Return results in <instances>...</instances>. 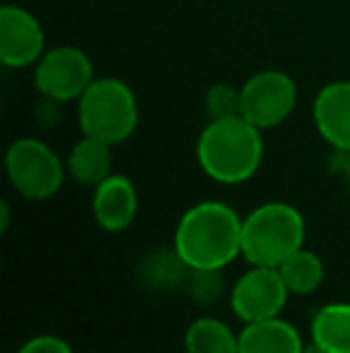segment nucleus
I'll use <instances>...</instances> for the list:
<instances>
[{"label": "nucleus", "instance_id": "423d86ee", "mask_svg": "<svg viewBox=\"0 0 350 353\" xmlns=\"http://www.w3.org/2000/svg\"><path fill=\"white\" fill-rule=\"evenodd\" d=\"M298 103V87L290 74L281 70L257 72L240 87V116L259 130L288 121Z\"/></svg>", "mask_w": 350, "mask_h": 353}, {"label": "nucleus", "instance_id": "ddd939ff", "mask_svg": "<svg viewBox=\"0 0 350 353\" xmlns=\"http://www.w3.org/2000/svg\"><path fill=\"white\" fill-rule=\"evenodd\" d=\"M111 144L94 140V137H82L67 154V176L80 185L96 188L113 173V154Z\"/></svg>", "mask_w": 350, "mask_h": 353}, {"label": "nucleus", "instance_id": "412c9836", "mask_svg": "<svg viewBox=\"0 0 350 353\" xmlns=\"http://www.w3.org/2000/svg\"><path fill=\"white\" fill-rule=\"evenodd\" d=\"M10 228V205L0 202V233H8Z\"/></svg>", "mask_w": 350, "mask_h": 353}, {"label": "nucleus", "instance_id": "0eeeda50", "mask_svg": "<svg viewBox=\"0 0 350 353\" xmlns=\"http://www.w3.org/2000/svg\"><path fill=\"white\" fill-rule=\"evenodd\" d=\"M288 296L290 291L281 279L278 267L250 265V270L230 288V310L243 325L271 320L283 312Z\"/></svg>", "mask_w": 350, "mask_h": 353}, {"label": "nucleus", "instance_id": "f03ea898", "mask_svg": "<svg viewBox=\"0 0 350 353\" xmlns=\"http://www.w3.org/2000/svg\"><path fill=\"white\" fill-rule=\"evenodd\" d=\"M264 157L262 130L243 116L209 121L197 140V161L216 183L238 185L259 171Z\"/></svg>", "mask_w": 350, "mask_h": 353}, {"label": "nucleus", "instance_id": "6e6552de", "mask_svg": "<svg viewBox=\"0 0 350 353\" xmlns=\"http://www.w3.org/2000/svg\"><path fill=\"white\" fill-rule=\"evenodd\" d=\"M34 82L51 101H75L94 82L91 61L77 46H58L36 63Z\"/></svg>", "mask_w": 350, "mask_h": 353}, {"label": "nucleus", "instance_id": "dca6fc26", "mask_svg": "<svg viewBox=\"0 0 350 353\" xmlns=\"http://www.w3.org/2000/svg\"><path fill=\"white\" fill-rule=\"evenodd\" d=\"M185 353H240V336L219 317H197L182 336Z\"/></svg>", "mask_w": 350, "mask_h": 353}, {"label": "nucleus", "instance_id": "a211bd4d", "mask_svg": "<svg viewBox=\"0 0 350 353\" xmlns=\"http://www.w3.org/2000/svg\"><path fill=\"white\" fill-rule=\"evenodd\" d=\"M185 291L197 305H216L226 293L223 270H192Z\"/></svg>", "mask_w": 350, "mask_h": 353}, {"label": "nucleus", "instance_id": "4468645a", "mask_svg": "<svg viewBox=\"0 0 350 353\" xmlns=\"http://www.w3.org/2000/svg\"><path fill=\"white\" fill-rule=\"evenodd\" d=\"M190 272H192V267L182 260L175 248L151 250L149 255L142 257L140 267H137L140 281L144 283L149 291H159V293L185 288Z\"/></svg>", "mask_w": 350, "mask_h": 353}, {"label": "nucleus", "instance_id": "f3484780", "mask_svg": "<svg viewBox=\"0 0 350 353\" xmlns=\"http://www.w3.org/2000/svg\"><path fill=\"white\" fill-rule=\"evenodd\" d=\"M278 272L293 296H309V293H314L322 286L324 276H327V267H324L322 257L317 252L307 250L305 245L300 250H295L278 267Z\"/></svg>", "mask_w": 350, "mask_h": 353}, {"label": "nucleus", "instance_id": "7ed1b4c3", "mask_svg": "<svg viewBox=\"0 0 350 353\" xmlns=\"http://www.w3.org/2000/svg\"><path fill=\"white\" fill-rule=\"evenodd\" d=\"M303 214L288 202H264L243 219V257L250 265L281 267L305 245Z\"/></svg>", "mask_w": 350, "mask_h": 353}, {"label": "nucleus", "instance_id": "20e7f679", "mask_svg": "<svg viewBox=\"0 0 350 353\" xmlns=\"http://www.w3.org/2000/svg\"><path fill=\"white\" fill-rule=\"evenodd\" d=\"M82 135L118 147L130 140L140 121L135 92L122 79L98 77L77 99Z\"/></svg>", "mask_w": 350, "mask_h": 353}, {"label": "nucleus", "instance_id": "6ab92c4d", "mask_svg": "<svg viewBox=\"0 0 350 353\" xmlns=\"http://www.w3.org/2000/svg\"><path fill=\"white\" fill-rule=\"evenodd\" d=\"M206 116L209 121L240 116V89H233L228 84H214L206 94Z\"/></svg>", "mask_w": 350, "mask_h": 353}, {"label": "nucleus", "instance_id": "9d476101", "mask_svg": "<svg viewBox=\"0 0 350 353\" xmlns=\"http://www.w3.org/2000/svg\"><path fill=\"white\" fill-rule=\"evenodd\" d=\"M140 212L135 183L120 173H111L103 183L94 188L91 214L94 221L108 233H120L135 223Z\"/></svg>", "mask_w": 350, "mask_h": 353}, {"label": "nucleus", "instance_id": "39448f33", "mask_svg": "<svg viewBox=\"0 0 350 353\" xmlns=\"http://www.w3.org/2000/svg\"><path fill=\"white\" fill-rule=\"evenodd\" d=\"M5 173L19 195L41 202L61 190L67 168L46 142L22 137L5 152Z\"/></svg>", "mask_w": 350, "mask_h": 353}, {"label": "nucleus", "instance_id": "4be33fe9", "mask_svg": "<svg viewBox=\"0 0 350 353\" xmlns=\"http://www.w3.org/2000/svg\"><path fill=\"white\" fill-rule=\"evenodd\" d=\"M303 353H327V351H324L322 346H319V344H317V341H314V339H309L307 344H305Z\"/></svg>", "mask_w": 350, "mask_h": 353}, {"label": "nucleus", "instance_id": "f8f14e48", "mask_svg": "<svg viewBox=\"0 0 350 353\" xmlns=\"http://www.w3.org/2000/svg\"><path fill=\"white\" fill-rule=\"evenodd\" d=\"M240 353H303L305 339L283 317L248 322L240 332Z\"/></svg>", "mask_w": 350, "mask_h": 353}, {"label": "nucleus", "instance_id": "9b49d317", "mask_svg": "<svg viewBox=\"0 0 350 353\" xmlns=\"http://www.w3.org/2000/svg\"><path fill=\"white\" fill-rule=\"evenodd\" d=\"M314 125L336 152L350 154V79L331 82L314 99Z\"/></svg>", "mask_w": 350, "mask_h": 353}, {"label": "nucleus", "instance_id": "2eb2a0df", "mask_svg": "<svg viewBox=\"0 0 350 353\" xmlns=\"http://www.w3.org/2000/svg\"><path fill=\"white\" fill-rule=\"evenodd\" d=\"M309 339L327 353H350V303L336 301L319 307L309 322Z\"/></svg>", "mask_w": 350, "mask_h": 353}, {"label": "nucleus", "instance_id": "aec40b11", "mask_svg": "<svg viewBox=\"0 0 350 353\" xmlns=\"http://www.w3.org/2000/svg\"><path fill=\"white\" fill-rule=\"evenodd\" d=\"M14 353H75L65 339L56 334H39L27 339Z\"/></svg>", "mask_w": 350, "mask_h": 353}, {"label": "nucleus", "instance_id": "f257e3e1", "mask_svg": "<svg viewBox=\"0 0 350 353\" xmlns=\"http://www.w3.org/2000/svg\"><path fill=\"white\" fill-rule=\"evenodd\" d=\"M173 248L192 270H226L243 255V219L226 202H199L180 216Z\"/></svg>", "mask_w": 350, "mask_h": 353}, {"label": "nucleus", "instance_id": "1a4fd4ad", "mask_svg": "<svg viewBox=\"0 0 350 353\" xmlns=\"http://www.w3.org/2000/svg\"><path fill=\"white\" fill-rule=\"evenodd\" d=\"M46 34L29 10L5 5L0 10V61L8 68H27L41 61Z\"/></svg>", "mask_w": 350, "mask_h": 353}, {"label": "nucleus", "instance_id": "5701e85b", "mask_svg": "<svg viewBox=\"0 0 350 353\" xmlns=\"http://www.w3.org/2000/svg\"><path fill=\"white\" fill-rule=\"evenodd\" d=\"M343 157V176H346V181H348V185H350V154H343V152H338Z\"/></svg>", "mask_w": 350, "mask_h": 353}]
</instances>
